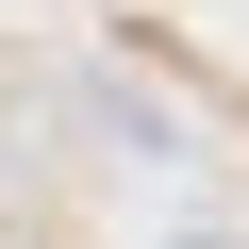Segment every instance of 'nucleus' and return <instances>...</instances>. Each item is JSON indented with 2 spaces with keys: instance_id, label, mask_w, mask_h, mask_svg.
Returning <instances> with one entry per match:
<instances>
[{
  "instance_id": "1",
  "label": "nucleus",
  "mask_w": 249,
  "mask_h": 249,
  "mask_svg": "<svg viewBox=\"0 0 249 249\" xmlns=\"http://www.w3.org/2000/svg\"><path fill=\"white\" fill-rule=\"evenodd\" d=\"M166 249H232V232H166Z\"/></svg>"
}]
</instances>
